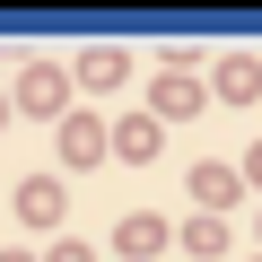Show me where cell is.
<instances>
[{
    "label": "cell",
    "instance_id": "6da1fadb",
    "mask_svg": "<svg viewBox=\"0 0 262 262\" xmlns=\"http://www.w3.org/2000/svg\"><path fill=\"white\" fill-rule=\"evenodd\" d=\"M201 105H210V88H201V79H192L184 61L149 79V122H175V114H201Z\"/></svg>",
    "mask_w": 262,
    "mask_h": 262
},
{
    "label": "cell",
    "instance_id": "7a4b0ae2",
    "mask_svg": "<svg viewBox=\"0 0 262 262\" xmlns=\"http://www.w3.org/2000/svg\"><path fill=\"white\" fill-rule=\"evenodd\" d=\"M158 149H166V131H158L149 114H122V122H105V158H114V166H149Z\"/></svg>",
    "mask_w": 262,
    "mask_h": 262
},
{
    "label": "cell",
    "instance_id": "3957f363",
    "mask_svg": "<svg viewBox=\"0 0 262 262\" xmlns=\"http://www.w3.org/2000/svg\"><path fill=\"white\" fill-rule=\"evenodd\" d=\"M114 245H122L131 262H149V253H166V245H175V219H158V210H122Z\"/></svg>",
    "mask_w": 262,
    "mask_h": 262
},
{
    "label": "cell",
    "instance_id": "277c9868",
    "mask_svg": "<svg viewBox=\"0 0 262 262\" xmlns=\"http://www.w3.org/2000/svg\"><path fill=\"white\" fill-rule=\"evenodd\" d=\"M61 166H70V175L105 166V122H96V114H61Z\"/></svg>",
    "mask_w": 262,
    "mask_h": 262
},
{
    "label": "cell",
    "instance_id": "5b68a950",
    "mask_svg": "<svg viewBox=\"0 0 262 262\" xmlns=\"http://www.w3.org/2000/svg\"><path fill=\"white\" fill-rule=\"evenodd\" d=\"M236 192H245V184H236V166H219V158H201V166H192V201H201V219H227V210H236Z\"/></svg>",
    "mask_w": 262,
    "mask_h": 262
},
{
    "label": "cell",
    "instance_id": "8992f818",
    "mask_svg": "<svg viewBox=\"0 0 262 262\" xmlns=\"http://www.w3.org/2000/svg\"><path fill=\"white\" fill-rule=\"evenodd\" d=\"M18 105H27V114H53V122H61V105H70V79H61L53 61H35V70L18 79Z\"/></svg>",
    "mask_w": 262,
    "mask_h": 262
},
{
    "label": "cell",
    "instance_id": "52a82bcc",
    "mask_svg": "<svg viewBox=\"0 0 262 262\" xmlns=\"http://www.w3.org/2000/svg\"><path fill=\"white\" fill-rule=\"evenodd\" d=\"M18 219H27V227H61V184H53V175L18 184Z\"/></svg>",
    "mask_w": 262,
    "mask_h": 262
},
{
    "label": "cell",
    "instance_id": "ba28073f",
    "mask_svg": "<svg viewBox=\"0 0 262 262\" xmlns=\"http://www.w3.org/2000/svg\"><path fill=\"white\" fill-rule=\"evenodd\" d=\"M253 96H262V70H253L245 53H227V61H219V105H253Z\"/></svg>",
    "mask_w": 262,
    "mask_h": 262
},
{
    "label": "cell",
    "instance_id": "9c48e42d",
    "mask_svg": "<svg viewBox=\"0 0 262 262\" xmlns=\"http://www.w3.org/2000/svg\"><path fill=\"white\" fill-rule=\"evenodd\" d=\"M184 253L192 262H219L227 253V219H184Z\"/></svg>",
    "mask_w": 262,
    "mask_h": 262
},
{
    "label": "cell",
    "instance_id": "30bf717a",
    "mask_svg": "<svg viewBox=\"0 0 262 262\" xmlns=\"http://www.w3.org/2000/svg\"><path fill=\"white\" fill-rule=\"evenodd\" d=\"M122 70H131V61H122V53H114V44H96V53H88V61H79V79H88V88H114V79H122Z\"/></svg>",
    "mask_w": 262,
    "mask_h": 262
},
{
    "label": "cell",
    "instance_id": "8fae6325",
    "mask_svg": "<svg viewBox=\"0 0 262 262\" xmlns=\"http://www.w3.org/2000/svg\"><path fill=\"white\" fill-rule=\"evenodd\" d=\"M44 262H96V253H88V245H79V236H61V245H53V253H44Z\"/></svg>",
    "mask_w": 262,
    "mask_h": 262
},
{
    "label": "cell",
    "instance_id": "7c38bea8",
    "mask_svg": "<svg viewBox=\"0 0 262 262\" xmlns=\"http://www.w3.org/2000/svg\"><path fill=\"white\" fill-rule=\"evenodd\" d=\"M236 184H262V140L245 149V166H236Z\"/></svg>",
    "mask_w": 262,
    "mask_h": 262
},
{
    "label": "cell",
    "instance_id": "4fadbf2b",
    "mask_svg": "<svg viewBox=\"0 0 262 262\" xmlns=\"http://www.w3.org/2000/svg\"><path fill=\"white\" fill-rule=\"evenodd\" d=\"M0 262H35V253H0Z\"/></svg>",
    "mask_w": 262,
    "mask_h": 262
},
{
    "label": "cell",
    "instance_id": "5bb4252c",
    "mask_svg": "<svg viewBox=\"0 0 262 262\" xmlns=\"http://www.w3.org/2000/svg\"><path fill=\"white\" fill-rule=\"evenodd\" d=\"M0 122H9V105H0Z\"/></svg>",
    "mask_w": 262,
    "mask_h": 262
}]
</instances>
